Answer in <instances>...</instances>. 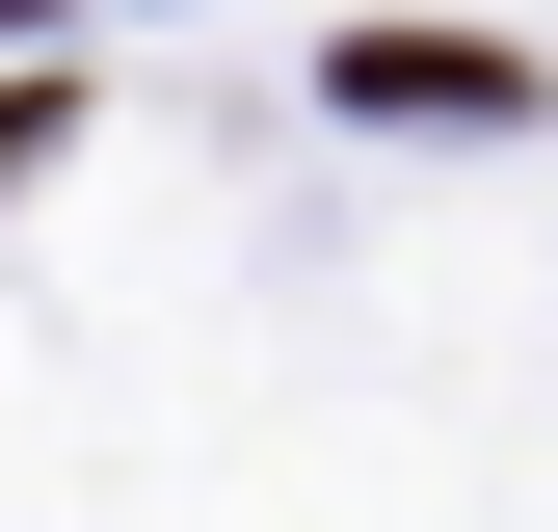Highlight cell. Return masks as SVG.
Returning a JSON list of instances; mask_svg holds the SVG:
<instances>
[{
	"label": "cell",
	"mask_w": 558,
	"mask_h": 532,
	"mask_svg": "<svg viewBox=\"0 0 558 532\" xmlns=\"http://www.w3.org/2000/svg\"><path fill=\"white\" fill-rule=\"evenodd\" d=\"M27 160H53V81H27V107H0V186H27Z\"/></svg>",
	"instance_id": "2"
},
{
	"label": "cell",
	"mask_w": 558,
	"mask_h": 532,
	"mask_svg": "<svg viewBox=\"0 0 558 532\" xmlns=\"http://www.w3.org/2000/svg\"><path fill=\"white\" fill-rule=\"evenodd\" d=\"M345 107H506V53L478 27H345Z\"/></svg>",
	"instance_id": "1"
}]
</instances>
